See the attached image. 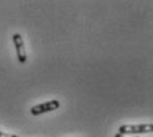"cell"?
<instances>
[{"instance_id": "6da1fadb", "label": "cell", "mask_w": 153, "mask_h": 137, "mask_svg": "<svg viewBox=\"0 0 153 137\" xmlns=\"http://www.w3.org/2000/svg\"><path fill=\"white\" fill-rule=\"evenodd\" d=\"M153 132V124H135V125H122L119 128L120 135H143V133Z\"/></svg>"}, {"instance_id": "7a4b0ae2", "label": "cell", "mask_w": 153, "mask_h": 137, "mask_svg": "<svg viewBox=\"0 0 153 137\" xmlns=\"http://www.w3.org/2000/svg\"><path fill=\"white\" fill-rule=\"evenodd\" d=\"M59 101L58 100H49L46 103H42V104H37V106L32 107L30 108V113L32 115H42L45 112H52V111H56L57 108H59Z\"/></svg>"}, {"instance_id": "3957f363", "label": "cell", "mask_w": 153, "mask_h": 137, "mask_svg": "<svg viewBox=\"0 0 153 137\" xmlns=\"http://www.w3.org/2000/svg\"><path fill=\"white\" fill-rule=\"evenodd\" d=\"M13 40V45L16 47V53H17V59L20 63H25L27 62V52H25V45H24V40L23 37L19 33L13 34L12 37Z\"/></svg>"}, {"instance_id": "277c9868", "label": "cell", "mask_w": 153, "mask_h": 137, "mask_svg": "<svg viewBox=\"0 0 153 137\" xmlns=\"http://www.w3.org/2000/svg\"><path fill=\"white\" fill-rule=\"evenodd\" d=\"M0 137H17L16 135H12V133H5V132H0Z\"/></svg>"}, {"instance_id": "5b68a950", "label": "cell", "mask_w": 153, "mask_h": 137, "mask_svg": "<svg viewBox=\"0 0 153 137\" xmlns=\"http://www.w3.org/2000/svg\"><path fill=\"white\" fill-rule=\"evenodd\" d=\"M115 137H124V136L120 135V133H116V135H115Z\"/></svg>"}, {"instance_id": "8992f818", "label": "cell", "mask_w": 153, "mask_h": 137, "mask_svg": "<svg viewBox=\"0 0 153 137\" xmlns=\"http://www.w3.org/2000/svg\"><path fill=\"white\" fill-rule=\"evenodd\" d=\"M135 137H139V136H135Z\"/></svg>"}]
</instances>
